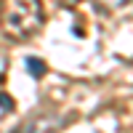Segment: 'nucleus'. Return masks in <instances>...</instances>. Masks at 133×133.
<instances>
[{"instance_id":"nucleus-1","label":"nucleus","mask_w":133,"mask_h":133,"mask_svg":"<svg viewBox=\"0 0 133 133\" xmlns=\"http://www.w3.org/2000/svg\"><path fill=\"white\" fill-rule=\"evenodd\" d=\"M43 24L40 0H0V27L8 37H29Z\"/></svg>"},{"instance_id":"nucleus-2","label":"nucleus","mask_w":133,"mask_h":133,"mask_svg":"<svg viewBox=\"0 0 133 133\" xmlns=\"http://www.w3.org/2000/svg\"><path fill=\"white\" fill-rule=\"evenodd\" d=\"M21 133H59V120L51 117V115H40V117H32L29 123L24 125Z\"/></svg>"},{"instance_id":"nucleus-3","label":"nucleus","mask_w":133,"mask_h":133,"mask_svg":"<svg viewBox=\"0 0 133 133\" xmlns=\"http://www.w3.org/2000/svg\"><path fill=\"white\" fill-rule=\"evenodd\" d=\"M24 66L29 69V75H32V77H43V75H45V64H43L40 59H27V61H24Z\"/></svg>"},{"instance_id":"nucleus-4","label":"nucleus","mask_w":133,"mask_h":133,"mask_svg":"<svg viewBox=\"0 0 133 133\" xmlns=\"http://www.w3.org/2000/svg\"><path fill=\"white\" fill-rule=\"evenodd\" d=\"M0 109H5V112H8V109H14V101H11L8 93H0Z\"/></svg>"},{"instance_id":"nucleus-5","label":"nucleus","mask_w":133,"mask_h":133,"mask_svg":"<svg viewBox=\"0 0 133 133\" xmlns=\"http://www.w3.org/2000/svg\"><path fill=\"white\" fill-rule=\"evenodd\" d=\"M59 3H61V5H77L80 0H59Z\"/></svg>"}]
</instances>
